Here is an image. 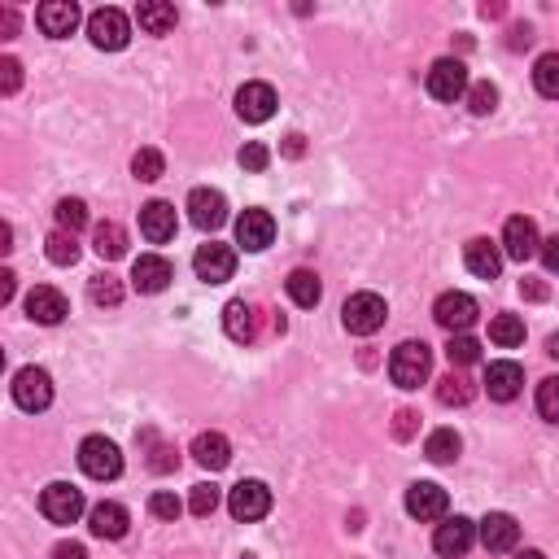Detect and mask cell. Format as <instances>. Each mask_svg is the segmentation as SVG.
Here are the masks:
<instances>
[{
  "instance_id": "1f68e13d",
  "label": "cell",
  "mask_w": 559,
  "mask_h": 559,
  "mask_svg": "<svg viewBox=\"0 0 559 559\" xmlns=\"http://www.w3.org/2000/svg\"><path fill=\"white\" fill-rule=\"evenodd\" d=\"M490 341L494 346H503V350L525 346V319L520 315H494L490 319Z\"/></svg>"
},
{
  "instance_id": "6da1fadb",
  "label": "cell",
  "mask_w": 559,
  "mask_h": 559,
  "mask_svg": "<svg viewBox=\"0 0 559 559\" xmlns=\"http://www.w3.org/2000/svg\"><path fill=\"white\" fill-rule=\"evenodd\" d=\"M428 372H433V350L424 341H402V346L389 354V380L398 389H420Z\"/></svg>"
},
{
  "instance_id": "60d3db41",
  "label": "cell",
  "mask_w": 559,
  "mask_h": 559,
  "mask_svg": "<svg viewBox=\"0 0 559 559\" xmlns=\"http://www.w3.org/2000/svg\"><path fill=\"white\" fill-rule=\"evenodd\" d=\"M214 507H219V485H210V481L193 485V498H188V511H193V516H214Z\"/></svg>"
},
{
  "instance_id": "ac0fdd59",
  "label": "cell",
  "mask_w": 559,
  "mask_h": 559,
  "mask_svg": "<svg viewBox=\"0 0 559 559\" xmlns=\"http://www.w3.org/2000/svg\"><path fill=\"white\" fill-rule=\"evenodd\" d=\"M477 538L485 542V551L503 555V551H516V542H520V525H516V516H507V511H490V516L481 520Z\"/></svg>"
},
{
  "instance_id": "ffe728a7",
  "label": "cell",
  "mask_w": 559,
  "mask_h": 559,
  "mask_svg": "<svg viewBox=\"0 0 559 559\" xmlns=\"http://www.w3.org/2000/svg\"><path fill=\"white\" fill-rule=\"evenodd\" d=\"M485 389H490V398L494 402H511V398H520V389H525V367L520 363H490L485 367Z\"/></svg>"
},
{
  "instance_id": "9a60e30c",
  "label": "cell",
  "mask_w": 559,
  "mask_h": 559,
  "mask_svg": "<svg viewBox=\"0 0 559 559\" xmlns=\"http://www.w3.org/2000/svg\"><path fill=\"white\" fill-rule=\"evenodd\" d=\"M271 241H276V219L267 210H245L236 219V245H245L249 254H263Z\"/></svg>"
},
{
  "instance_id": "f5cc1de1",
  "label": "cell",
  "mask_w": 559,
  "mask_h": 559,
  "mask_svg": "<svg viewBox=\"0 0 559 559\" xmlns=\"http://www.w3.org/2000/svg\"><path fill=\"white\" fill-rule=\"evenodd\" d=\"M0 249H14V228L9 223H0Z\"/></svg>"
},
{
  "instance_id": "9c48e42d",
  "label": "cell",
  "mask_w": 559,
  "mask_h": 559,
  "mask_svg": "<svg viewBox=\"0 0 559 559\" xmlns=\"http://www.w3.org/2000/svg\"><path fill=\"white\" fill-rule=\"evenodd\" d=\"M188 219H193V228L201 232H214L228 223V197L219 193V188H193L188 193Z\"/></svg>"
},
{
  "instance_id": "277c9868",
  "label": "cell",
  "mask_w": 559,
  "mask_h": 559,
  "mask_svg": "<svg viewBox=\"0 0 559 559\" xmlns=\"http://www.w3.org/2000/svg\"><path fill=\"white\" fill-rule=\"evenodd\" d=\"M79 468H83V477H92V481H114L118 472H123V455H118V446L110 437H83Z\"/></svg>"
},
{
  "instance_id": "f907efd6",
  "label": "cell",
  "mask_w": 559,
  "mask_h": 559,
  "mask_svg": "<svg viewBox=\"0 0 559 559\" xmlns=\"http://www.w3.org/2000/svg\"><path fill=\"white\" fill-rule=\"evenodd\" d=\"M520 293H525V297H533V302H542V297H546V289H542V284H533V280H525V284H520Z\"/></svg>"
},
{
  "instance_id": "cb8c5ba5",
  "label": "cell",
  "mask_w": 559,
  "mask_h": 559,
  "mask_svg": "<svg viewBox=\"0 0 559 559\" xmlns=\"http://www.w3.org/2000/svg\"><path fill=\"white\" fill-rule=\"evenodd\" d=\"M140 232H145L149 245H166L175 236V206H166V201L140 206Z\"/></svg>"
},
{
  "instance_id": "db71d44e",
  "label": "cell",
  "mask_w": 559,
  "mask_h": 559,
  "mask_svg": "<svg viewBox=\"0 0 559 559\" xmlns=\"http://www.w3.org/2000/svg\"><path fill=\"white\" fill-rule=\"evenodd\" d=\"M546 354H551V359H559V332H555V337H546Z\"/></svg>"
},
{
  "instance_id": "e575fe53",
  "label": "cell",
  "mask_w": 559,
  "mask_h": 559,
  "mask_svg": "<svg viewBox=\"0 0 559 559\" xmlns=\"http://www.w3.org/2000/svg\"><path fill=\"white\" fill-rule=\"evenodd\" d=\"M44 254H49V263H57V267H75L79 263V241L70 232H53L49 241H44Z\"/></svg>"
},
{
  "instance_id": "11a10c76",
  "label": "cell",
  "mask_w": 559,
  "mask_h": 559,
  "mask_svg": "<svg viewBox=\"0 0 559 559\" xmlns=\"http://www.w3.org/2000/svg\"><path fill=\"white\" fill-rule=\"evenodd\" d=\"M516 559H546V555H542V551H520Z\"/></svg>"
},
{
  "instance_id": "4fadbf2b",
  "label": "cell",
  "mask_w": 559,
  "mask_h": 559,
  "mask_svg": "<svg viewBox=\"0 0 559 559\" xmlns=\"http://www.w3.org/2000/svg\"><path fill=\"white\" fill-rule=\"evenodd\" d=\"M27 315L35 319V324L53 328V324H62V319L70 315V302H66L62 289H53V284H35V289L27 293Z\"/></svg>"
},
{
  "instance_id": "4316f807",
  "label": "cell",
  "mask_w": 559,
  "mask_h": 559,
  "mask_svg": "<svg viewBox=\"0 0 559 559\" xmlns=\"http://www.w3.org/2000/svg\"><path fill=\"white\" fill-rule=\"evenodd\" d=\"M136 22H140V31H149V35H171L180 14H175V5H166V0H140Z\"/></svg>"
},
{
  "instance_id": "8992f818",
  "label": "cell",
  "mask_w": 559,
  "mask_h": 559,
  "mask_svg": "<svg viewBox=\"0 0 559 559\" xmlns=\"http://www.w3.org/2000/svg\"><path fill=\"white\" fill-rule=\"evenodd\" d=\"M40 511L44 520H53V525H75L83 516V490L70 481H53L49 490L40 494Z\"/></svg>"
},
{
  "instance_id": "7bdbcfd3",
  "label": "cell",
  "mask_w": 559,
  "mask_h": 559,
  "mask_svg": "<svg viewBox=\"0 0 559 559\" xmlns=\"http://www.w3.org/2000/svg\"><path fill=\"white\" fill-rule=\"evenodd\" d=\"M236 162H241L245 166V171H267V162H271V153H267V145H258V140H249V145L241 149V158H236Z\"/></svg>"
},
{
  "instance_id": "44dd1931",
  "label": "cell",
  "mask_w": 559,
  "mask_h": 559,
  "mask_svg": "<svg viewBox=\"0 0 559 559\" xmlns=\"http://www.w3.org/2000/svg\"><path fill=\"white\" fill-rule=\"evenodd\" d=\"M127 525H132V516H127L123 503H97V507H88V529H92V538L118 542V538L127 533Z\"/></svg>"
},
{
  "instance_id": "4dcf8cb0",
  "label": "cell",
  "mask_w": 559,
  "mask_h": 559,
  "mask_svg": "<svg viewBox=\"0 0 559 559\" xmlns=\"http://www.w3.org/2000/svg\"><path fill=\"white\" fill-rule=\"evenodd\" d=\"M459 450H463V442H459L455 428H437V433H428V442H424V455L433 463H455Z\"/></svg>"
},
{
  "instance_id": "ba28073f",
  "label": "cell",
  "mask_w": 559,
  "mask_h": 559,
  "mask_svg": "<svg viewBox=\"0 0 559 559\" xmlns=\"http://www.w3.org/2000/svg\"><path fill=\"white\" fill-rule=\"evenodd\" d=\"M14 402L22 411H44L53 402V376L44 372V367H22L14 376Z\"/></svg>"
},
{
  "instance_id": "c3c4849f",
  "label": "cell",
  "mask_w": 559,
  "mask_h": 559,
  "mask_svg": "<svg viewBox=\"0 0 559 559\" xmlns=\"http://www.w3.org/2000/svg\"><path fill=\"white\" fill-rule=\"evenodd\" d=\"M14 271H0V306H5V302H14Z\"/></svg>"
},
{
  "instance_id": "f1b7e54d",
  "label": "cell",
  "mask_w": 559,
  "mask_h": 559,
  "mask_svg": "<svg viewBox=\"0 0 559 559\" xmlns=\"http://www.w3.org/2000/svg\"><path fill=\"white\" fill-rule=\"evenodd\" d=\"M472 394H477V389H472V380L463 372H455V367L437 380V402H442V407H468Z\"/></svg>"
},
{
  "instance_id": "d590c367",
  "label": "cell",
  "mask_w": 559,
  "mask_h": 559,
  "mask_svg": "<svg viewBox=\"0 0 559 559\" xmlns=\"http://www.w3.org/2000/svg\"><path fill=\"white\" fill-rule=\"evenodd\" d=\"M53 214H57V223H62V232H70V236H75L79 228H88V206H83L79 197H62Z\"/></svg>"
},
{
  "instance_id": "e0dca14e",
  "label": "cell",
  "mask_w": 559,
  "mask_h": 559,
  "mask_svg": "<svg viewBox=\"0 0 559 559\" xmlns=\"http://www.w3.org/2000/svg\"><path fill=\"white\" fill-rule=\"evenodd\" d=\"M407 511L415 520H446L450 498H446V490L437 481H415L407 490Z\"/></svg>"
},
{
  "instance_id": "d6986e66",
  "label": "cell",
  "mask_w": 559,
  "mask_h": 559,
  "mask_svg": "<svg viewBox=\"0 0 559 559\" xmlns=\"http://www.w3.org/2000/svg\"><path fill=\"white\" fill-rule=\"evenodd\" d=\"M236 114H241L245 123H267V118L276 114V88H271V83H245V88L236 92Z\"/></svg>"
},
{
  "instance_id": "30bf717a",
  "label": "cell",
  "mask_w": 559,
  "mask_h": 559,
  "mask_svg": "<svg viewBox=\"0 0 559 559\" xmlns=\"http://www.w3.org/2000/svg\"><path fill=\"white\" fill-rule=\"evenodd\" d=\"M472 542H477V525H472L468 516H446L442 525H437V533H433V551L446 555V559L468 555Z\"/></svg>"
},
{
  "instance_id": "b9f144b4",
  "label": "cell",
  "mask_w": 559,
  "mask_h": 559,
  "mask_svg": "<svg viewBox=\"0 0 559 559\" xmlns=\"http://www.w3.org/2000/svg\"><path fill=\"white\" fill-rule=\"evenodd\" d=\"M149 511H153V516H158V520H175V516H180V511H184V503H180V498H175V494L158 490V494L149 498Z\"/></svg>"
},
{
  "instance_id": "5bb4252c",
  "label": "cell",
  "mask_w": 559,
  "mask_h": 559,
  "mask_svg": "<svg viewBox=\"0 0 559 559\" xmlns=\"http://www.w3.org/2000/svg\"><path fill=\"white\" fill-rule=\"evenodd\" d=\"M35 27L49 35V40H66V35L79 27V5L75 0H44V5L35 9Z\"/></svg>"
},
{
  "instance_id": "484cf974",
  "label": "cell",
  "mask_w": 559,
  "mask_h": 559,
  "mask_svg": "<svg viewBox=\"0 0 559 559\" xmlns=\"http://www.w3.org/2000/svg\"><path fill=\"white\" fill-rule=\"evenodd\" d=\"M193 459L201 463V468H210V472H223L232 463V446H228V437L223 433H197V442H193Z\"/></svg>"
},
{
  "instance_id": "7a4b0ae2",
  "label": "cell",
  "mask_w": 559,
  "mask_h": 559,
  "mask_svg": "<svg viewBox=\"0 0 559 559\" xmlns=\"http://www.w3.org/2000/svg\"><path fill=\"white\" fill-rule=\"evenodd\" d=\"M385 297L380 293H354L346 297V306H341V324H346V332H354V337H372V332L385 328Z\"/></svg>"
},
{
  "instance_id": "836d02e7",
  "label": "cell",
  "mask_w": 559,
  "mask_h": 559,
  "mask_svg": "<svg viewBox=\"0 0 559 559\" xmlns=\"http://www.w3.org/2000/svg\"><path fill=\"white\" fill-rule=\"evenodd\" d=\"M446 359H450V367H472L481 359V341L468 337V332H455V337L446 341Z\"/></svg>"
},
{
  "instance_id": "816d5d0a",
  "label": "cell",
  "mask_w": 559,
  "mask_h": 559,
  "mask_svg": "<svg viewBox=\"0 0 559 559\" xmlns=\"http://www.w3.org/2000/svg\"><path fill=\"white\" fill-rule=\"evenodd\" d=\"M0 27H5V35H14V31H18V18H14V9H5V14H0Z\"/></svg>"
},
{
  "instance_id": "bcb514c9",
  "label": "cell",
  "mask_w": 559,
  "mask_h": 559,
  "mask_svg": "<svg viewBox=\"0 0 559 559\" xmlns=\"http://www.w3.org/2000/svg\"><path fill=\"white\" fill-rule=\"evenodd\" d=\"M411 433H415V411H398V420H394V437H398V442H407Z\"/></svg>"
},
{
  "instance_id": "8fae6325",
  "label": "cell",
  "mask_w": 559,
  "mask_h": 559,
  "mask_svg": "<svg viewBox=\"0 0 559 559\" xmlns=\"http://www.w3.org/2000/svg\"><path fill=\"white\" fill-rule=\"evenodd\" d=\"M193 271H197V280H206V284L232 280V271H236V249H232V245H219V241L201 245L197 254H193Z\"/></svg>"
},
{
  "instance_id": "7402d4cb",
  "label": "cell",
  "mask_w": 559,
  "mask_h": 559,
  "mask_svg": "<svg viewBox=\"0 0 559 559\" xmlns=\"http://www.w3.org/2000/svg\"><path fill=\"white\" fill-rule=\"evenodd\" d=\"M171 280H175V271H171V263H166L162 254H140L132 263V284L140 293H162Z\"/></svg>"
},
{
  "instance_id": "f35d334b",
  "label": "cell",
  "mask_w": 559,
  "mask_h": 559,
  "mask_svg": "<svg viewBox=\"0 0 559 559\" xmlns=\"http://www.w3.org/2000/svg\"><path fill=\"white\" fill-rule=\"evenodd\" d=\"M132 171H136V180L153 184V180H162V171H166V158H162L158 149H140L136 158H132Z\"/></svg>"
},
{
  "instance_id": "3957f363",
  "label": "cell",
  "mask_w": 559,
  "mask_h": 559,
  "mask_svg": "<svg viewBox=\"0 0 559 559\" xmlns=\"http://www.w3.org/2000/svg\"><path fill=\"white\" fill-rule=\"evenodd\" d=\"M88 40L105 53H118V49H127V40H132V22H127L123 9H110V5L92 9L88 14Z\"/></svg>"
},
{
  "instance_id": "2e32d148",
  "label": "cell",
  "mask_w": 559,
  "mask_h": 559,
  "mask_svg": "<svg viewBox=\"0 0 559 559\" xmlns=\"http://www.w3.org/2000/svg\"><path fill=\"white\" fill-rule=\"evenodd\" d=\"M538 249H542V241H538V223L525 219V214L507 219V228H503V254H507V258H516V263H529Z\"/></svg>"
},
{
  "instance_id": "7c38bea8",
  "label": "cell",
  "mask_w": 559,
  "mask_h": 559,
  "mask_svg": "<svg viewBox=\"0 0 559 559\" xmlns=\"http://www.w3.org/2000/svg\"><path fill=\"white\" fill-rule=\"evenodd\" d=\"M228 511L236 520H263L267 511H271V490L263 481H241V485H232V494H228Z\"/></svg>"
},
{
  "instance_id": "52a82bcc",
  "label": "cell",
  "mask_w": 559,
  "mask_h": 559,
  "mask_svg": "<svg viewBox=\"0 0 559 559\" xmlns=\"http://www.w3.org/2000/svg\"><path fill=\"white\" fill-rule=\"evenodd\" d=\"M477 315H481V306H477V297H468V293H442L433 302V319L437 324H442L450 337H455V332H468L472 324H477Z\"/></svg>"
},
{
  "instance_id": "603a6c76",
  "label": "cell",
  "mask_w": 559,
  "mask_h": 559,
  "mask_svg": "<svg viewBox=\"0 0 559 559\" xmlns=\"http://www.w3.org/2000/svg\"><path fill=\"white\" fill-rule=\"evenodd\" d=\"M463 263H468L472 276L498 280V271H503V249H498L494 241H485V236H477V241L463 245Z\"/></svg>"
},
{
  "instance_id": "8d00e7d4",
  "label": "cell",
  "mask_w": 559,
  "mask_h": 559,
  "mask_svg": "<svg viewBox=\"0 0 559 559\" xmlns=\"http://www.w3.org/2000/svg\"><path fill=\"white\" fill-rule=\"evenodd\" d=\"M468 110L477 114V118L498 110V88H494L490 79H481V83H472V88H468Z\"/></svg>"
},
{
  "instance_id": "74e56055",
  "label": "cell",
  "mask_w": 559,
  "mask_h": 559,
  "mask_svg": "<svg viewBox=\"0 0 559 559\" xmlns=\"http://www.w3.org/2000/svg\"><path fill=\"white\" fill-rule=\"evenodd\" d=\"M88 293H92V302H97V306H118V302H123V284H118V280L110 276V271H101V276H92Z\"/></svg>"
},
{
  "instance_id": "d4e9b609",
  "label": "cell",
  "mask_w": 559,
  "mask_h": 559,
  "mask_svg": "<svg viewBox=\"0 0 559 559\" xmlns=\"http://www.w3.org/2000/svg\"><path fill=\"white\" fill-rule=\"evenodd\" d=\"M223 332H228L236 346H249V341L258 337V315H254V306L241 302V297L223 306Z\"/></svg>"
},
{
  "instance_id": "ee69618b",
  "label": "cell",
  "mask_w": 559,
  "mask_h": 559,
  "mask_svg": "<svg viewBox=\"0 0 559 559\" xmlns=\"http://www.w3.org/2000/svg\"><path fill=\"white\" fill-rule=\"evenodd\" d=\"M18 83H22V62H18V57H5V62H0V92H5V97H14Z\"/></svg>"
},
{
  "instance_id": "5b68a950",
  "label": "cell",
  "mask_w": 559,
  "mask_h": 559,
  "mask_svg": "<svg viewBox=\"0 0 559 559\" xmlns=\"http://www.w3.org/2000/svg\"><path fill=\"white\" fill-rule=\"evenodd\" d=\"M468 66L459 62V57H442V62H433L428 66V97H437V101H459V97H468Z\"/></svg>"
},
{
  "instance_id": "ab89813d",
  "label": "cell",
  "mask_w": 559,
  "mask_h": 559,
  "mask_svg": "<svg viewBox=\"0 0 559 559\" xmlns=\"http://www.w3.org/2000/svg\"><path fill=\"white\" fill-rule=\"evenodd\" d=\"M538 415L559 424V376H546L538 385Z\"/></svg>"
},
{
  "instance_id": "f6af8a7d",
  "label": "cell",
  "mask_w": 559,
  "mask_h": 559,
  "mask_svg": "<svg viewBox=\"0 0 559 559\" xmlns=\"http://www.w3.org/2000/svg\"><path fill=\"white\" fill-rule=\"evenodd\" d=\"M538 254H542V267H546V271H559V236H551V241H542Z\"/></svg>"
},
{
  "instance_id": "7dc6e473",
  "label": "cell",
  "mask_w": 559,
  "mask_h": 559,
  "mask_svg": "<svg viewBox=\"0 0 559 559\" xmlns=\"http://www.w3.org/2000/svg\"><path fill=\"white\" fill-rule=\"evenodd\" d=\"M53 559H88V551H83L79 542H62V546L53 551Z\"/></svg>"
},
{
  "instance_id": "681fc988",
  "label": "cell",
  "mask_w": 559,
  "mask_h": 559,
  "mask_svg": "<svg viewBox=\"0 0 559 559\" xmlns=\"http://www.w3.org/2000/svg\"><path fill=\"white\" fill-rule=\"evenodd\" d=\"M302 149H306V145H302V136H297V132L284 140V153H289V158H302Z\"/></svg>"
},
{
  "instance_id": "83f0119b",
  "label": "cell",
  "mask_w": 559,
  "mask_h": 559,
  "mask_svg": "<svg viewBox=\"0 0 559 559\" xmlns=\"http://www.w3.org/2000/svg\"><path fill=\"white\" fill-rule=\"evenodd\" d=\"M284 289H289L293 306H302V311H311V306H319V297H324V289H319V276H315V271H306V267L289 271Z\"/></svg>"
},
{
  "instance_id": "f546056e",
  "label": "cell",
  "mask_w": 559,
  "mask_h": 559,
  "mask_svg": "<svg viewBox=\"0 0 559 559\" xmlns=\"http://www.w3.org/2000/svg\"><path fill=\"white\" fill-rule=\"evenodd\" d=\"M92 249H97L105 263H114V258L127 254V232L118 228V223H97V232H92Z\"/></svg>"
},
{
  "instance_id": "d6a6232c",
  "label": "cell",
  "mask_w": 559,
  "mask_h": 559,
  "mask_svg": "<svg viewBox=\"0 0 559 559\" xmlns=\"http://www.w3.org/2000/svg\"><path fill=\"white\" fill-rule=\"evenodd\" d=\"M533 88H538L542 97L559 101V53H542L538 62H533Z\"/></svg>"
}]
</instances>
